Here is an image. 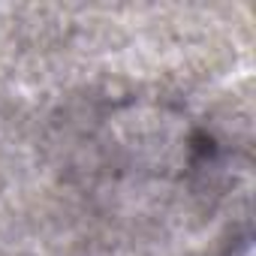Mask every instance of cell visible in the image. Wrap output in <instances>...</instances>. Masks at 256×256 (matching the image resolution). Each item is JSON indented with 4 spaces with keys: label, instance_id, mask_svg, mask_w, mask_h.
<instances>
[{
    "label": "cell",
    "instance_id": "1",
    "mask_svg": "<svg viewBox=\"0 0 256 256\" xmlns=\"http://www.w3.org/2000/svg\"><path fill=\"white\" fill-rule=\"evenodd\" d=\"M241 256H250V247H247V244H244V250H241Z\"/></svg>",
    "mask_w": 256,
    "mask_h": 256
}]
</instances>
